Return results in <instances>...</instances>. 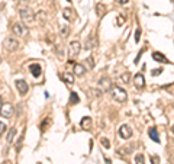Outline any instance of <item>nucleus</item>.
Instances as JSON below:
<instances>
[{"instance_id":"obj_6","label":"nucleus","mask_w":174,"mask_h":164,"mask_svg":"<svg viewBox=\"0 0 174 164\" xmlns=\"http://www.w3.org/2000/svg\"><path fill=\"white\" fill-rule=\"evenodd\" d=\"M0 115L3 116V118H10L12 115H13V106H12L10 103H4L0 106Z\"/></svg>"},{"instance_id":"obj_9","label":"nucleus","mask_w":174,"mask_h":164,"mask_svg":"<svg viewBox=\"0 0 174 164\" xmlns=\"http://www.w3.org/2000/svg\"><path fill=\"white\" fill-rule=\"evenodd\" d=\"M15 84H16V89H18V92H19L22 96H25L28 93V90H29V86H28V83L25 80H16Z\"/></svg>"},{"instance_id":"obj_18","label":"nucleus","mask_w":174,"mask_h":164,"mask_svg":"<svg viewBox=\"0 0 174 164\" xmlns=\"http://www.w3.org/2000/svg\"><path fill=\"white\" fill-rule=\"evenodd\" d=\"M63 18H64L65 20H71L73 19V9L65 8L64 10H63Z\"/></svg>"},{"instance_id":"obj_16","label":"nucleus","mask_w":174,"mask_h":164,"mask_svg":"<svg viewBox=\"0 0 174 164\" xmlns=\"http://www.w3.org/2000/svg\"><path fill=\"white\" fill-rule=\"evenodd\" d=\"M148 134H150V138H151L152 141L158 144V142H160V137H158V132H157V129H155V128H151V129L148 131Z\"/></svg>"},{"instance_id":"obj_27","label":"nucleus","mask_w":174,"mask_h":164,"mask_svg":"<svg viewBox=\"0 0 174 164\" xmlns=\"http://www.w3.org/2000/svg\"><path fill=\"white\" fill-rule=\"evenodd\" d=\"M100 144H102L105 148H110V142L107 138H102V139H100Z\"/></svg>"},{"instance_id":"obj_4","label":"nucleus","mask_w":174,"mask_h":164,"mask_svg":"<svg viewBox=\"0 0 174 164\" xmlns=\"http://www.w3.org/2000/svg\"><path fill=\"white\" fill-rule=\"evenodd\" d=\"M12 32L16 35V36H23V35L28 32V29L25 28L23 23H13V26H12Z\"/></svg>"},{"instance_id":"obj_14","label":"nucleus","mask_w":174,"mask_h":164,"mask_svg":"<svg viewBox=\"0 0 174 164\" xmlns=\"http://www.w3.org/2000/svg\"><path fill=\"white\" fill-rule=\"evenodd\" d=\"M152 58H154L155 61H158V63H168V60H167V57L164 55V54L161 52H152Z\"/></svg>"},{"instance_id":"obj_20","label":"nucleus","mask_w":174,"mask_h":164,"mask_svg":"<svg viewBox=\"0 0 174 164\" xmlns=\"http://www.w3.org/2000/svg\"><path fill=\"white\" fill-rule=\"evenodd\" d=\"M80 102V97L76 92H71L70 93V105H77Z\"/></svg>"},{"instance_id":"obj_11","label":"nucleus","mask_w":174,"mask_h":164,"mask_svg":"<svg viewBox=\"0 0 174 164\" xmlns=\"http://www.w3.org/2000/svg\"><path fill=\"white\" fill-rule=\"evenodd\" d=\"M84 73H86V67L81 64H74V67H73V74L77 77H81L84 76Z\"/></svg>"},{"instance_id":"obj_36","label":"nucleus","mask_w":174,"mask_h":164,"mask_svg":"<svg viewBox=\"0 0 174 164\" xmlns=\"http://www.w3.org/2000/svg\"><path fill=\"white\" fill-rule=\"evenodd\" d=\"M0 103H2V97H0Z\"/></svg>"},{"instance_id":"obj_8","label":"nucleus","mask_w":174,"mask_h":164,"mask_svg":"<svg viewBox=\"0 0 174 164\" xmlns=\"http://www.w3.org/2000/svg\"><path fill=\"white\" fill-rule=\"evenodd\" d=\"M117 132H119V137L123 138V139H128V138L132 137V129H131L128 125H121Z\"/></svg>"},{"instance_id":"obj_5","label":"nucleus","mask_w":174,"mask_h":164,"mask_svg":"<svg viewBox=\"0 0 174 164\" xmlns=\"http://www.w3.org/2000/svg\"><path fill=\"white\" fill-rule=\"evenodd\" d=\"M99 87H100V90L102 92H109V90H112V81H110V79H107V77H102L100 80H99Z\"/></svg>"},{"instance_id":"obj_32","label":"nucleus","mask_w":174,"mask_h":164,"mask_svg":"<svg viewBox=\"0 0 174 164\" xmlns=\"http://www.w3.org/2000/svg\"><path fill=\"white\" fill-rule=\"evenodd\" d=\"M115 2H116L117 4H126L129 2V0H115Z\"/></svg>"},{"instance_id":"obj_28","label":"nucleus","mask_w":174,"mask_h":164,"mask_svg":"<svg viewBox=\"0 0 174 164\" xmlns=\"http://www.w3.org/2000/svg\"><path fill=\"white\" fill-rule=\"evenodd\" d=\"M141 39V29L139 28H136V31H135V42H139Z\"/></svg>"},{"instance_id":"obj_17","label":"nucleus","mask_w":174,"mask_h":164,"mask_svg":"<svg viewBox=\"0 0 174 164\" xmlns=\"http://www.w3.org/2000/svg\"><path fill=\"white\" fill-rule=\"evenodd\" d=\"M61 79L65 81L67 84H73L74 83V76H73L71 73H64L63 76H61Z\"/></svg>"},{"instance_id":"obj_1","label":"nucleus","mask_w":174,"mask_h":164,"mask_svg":"<svg viewBox=\"0 0 174 164\" xmlns=\"http://www.w3.org/2000/svg\"><path fill=\"white\" fill-rule=\"evenodd\" d=\"M110 95H112V99L119 103L126 102V99H128V93H126V90H123L121 86H113L112 90H110Z\"/></svg>"},{"instance_id":"obj_10","label":"nucleus","mask_w":174,"mask_h":164,"mask_svg":"<svg viewBox=\"0 0 174 164\" xmlns=\"http://www.w3.org/2000/svg\"><path fill=\"white\" fill-rule=\"evenodd\" d=\"M133 84H135L136 89H144L145 87V77L142 76L141 73L135 74V76H133Z\"/></svg>"},{"instance_id":"obj_3","label":"nucleus","mask_w":174,"mask_h":164,"mask_svg":"<svg viewBox=\"0 0 174 164\" xmlns=\"http://www.w3.org/2000/svg\"><path fill=\"white\" fill-rule=\"evenodd\" d=\"M3 48L6 51H16L18 48H19V42H18V39L15 38H6L3 41Z\"/></svg>"},{"instance_id":"obj_23","label":"nucleus","mask_w":174,"mask_h":164,"mask_svg":"<svg viewBox=\"0 0 174 164\" xmlns=\"http://www.w3.org/2000/svg\"><path fill=\"white\" fill-rule=\"evenodd\" d=\"M132 151V145H128V147H122L119 148V154H129Z\"/></svg>"},{"instance_id":"obj_37","label":"nucleus","mask_w":174,"mask_h":164,"mask_svg":"<svg viewBox=\"0 0 174 164\" xmlns=\"http://www.w3.org/2000/svg\"><path fill=\"white\" fill-rule=\"evenodd\" d=\"M67 2H71V0H67Z\"/></svg>"},{"instance_id":"obj_7","label":"nucleus","mask_w":174,"mask_h":164,"mask_svg":"<svg viewBox=\"0 0 174 164\" xmlns=\"http://www.w3.org/2000/svg\"><path fill=\"white\" fill-rule=\"evenodd\" d=\"M80 50H81V45H80L79 41H71L70 42V57L74 58L80 54Z\"/></svg>"},{"instance_id":"obj_2","label":"nucleus","mask_w":174,"mask_h":164,"mask_svg":"<svg viewBox=\"0 0 174 164\" xmlns=\"http://www.w3.org/2000/svg\"><path fill=\"white\" fill-rule=\"evenodd\" d=\"M19 15H20V19H22L23 23H26V25H30V23L35 20V16L34 13L30 12V9L28 8H22L19 10Z\"/></svg>"},{"instance_id":"obj_29","label":"nucleus","mask_w":174,"mask_h":164,"mask_svg":"<svg viewBox=\"0 0 174 164\" xmlns=\"http://www.w3.org/2000/svg\"><path fill=\"white\" fill-rule=\"evenodd\" d=\"M87 63H89V68H93V67H95V60H93V57L87 58Z\"/></svg>"},{"instance_id":"obj_12","label":"nucleus","mask_w":174,"mask_h":164,"mask_svg":"<svg viewBox=\"0 0 174 164\" xmlns=\"http://www.w3.org/2000/svg\"><path fill=\"white\" fill-rule=\"evenodd\" d=\"M29 71L32 73L34 77H39L41 76V65L39 64H30L29 65Z\"/></svg>"},{"instance_id":"obj_31","label":"nucleus","mask_w":174,"mask_h":164,"mask_svg":"<svg viewBox=\"0 0 174 164\" xmlns=\"http://www.w3.org/2000/svg\"><path fill=\"white\" fill-rule=\"evenodd\" d=\"M161 71H163V68H155V70H152V71H151V74L155 77V76H160Z\"/></svg>"},{"instance_id":"obj_19","label":"nucleus","mask_w":174,"mask_h":164,"mask_svg":"<svg viewBox=\"0 0 174 164\" xmlns=\"http://www.w3.org/2000/svg\"><path fill=\"white\" fill-rule=\"evenodd\" d=\"M96 12H97V16L99 18H102L105 13H106V6L103 3H99L97 6H96Z\"/></svg>"},{"instance_id":"obj_25","label":"nucleus","mask_w":174,"mask_h":164,"mask_svg":"<svg viewBox=\"0 0 174 164\" xmlns=\"http://www.w3.org/2000/svg\"><path fill=\"white\" fill-rule=\"evenodd\" d=\"M129 79H131V74H129V73H123L121 76V81H123V83H129Z\"/></svg>"},{"instance_id":"obj_24","label":"nucleus","mask_w":174,"mask_h":164,"mask_svg":"<svg viewBox=\"0 0 174 164\" xmlns=\"http://www.w3.org/2000/svg\"><path fill=\"white\" fill-rule=\"evenodd\" d=\"M123 23H125V16L117 15V18H116V26H122Z\"/></svg>"},{"instance_id":"obj_34","label":"nucleus","mask_w":174,"mask_h":164,"mask_svg":"<svg viewBox=\"0 0 174 164\" xmlns=\"http://www.w3.org/2000/svg\"><path fill=\"white\" fill-rule=\"evenodd\" d=\"M171 131H173V134H174V125H173V129H171Z\"/></svg>"},{"instance_id":"obj_15","label":"nucleus","mask_w":174,"mask_h":164,"mask_svg":"<svg viewBox=\"0 0 174 164\" xmlns=\"http://www.w3.org/2000/svg\"><path fill=\"white\" fill-rule=\"evenodd\" d=\"M80 125H81V128H83V129H90V126H91V118H90V116H84V118L81 119Z\"/></svg>"},{"instance_id":"obj_35","label":"nucleus","mask_w":174,"mask_h":164,"mask_svg":"<svg viewBox=\"0 0 174 164\" xmlns=\"http://www.w3.org/2000/svg\"><path fill=\"white\" fill-rule=\"evenodd\" d=\"M0 64H2V57H0Z\"/></svg>"},{"instance_id":"obj_21","label":"nucleus","mask_w":174,"mask_h":164,"mask_svg":"<svg viewBox=\"0 0 174 164\" xmlns=\"http://www.w3.org/2000/svg\"><path fill=\"white\" fill-rule=\"evenodd\" d=\"M68 32H70V28H68V25H63V26L60 28V34H61V36H67Z\"/></svg>"},{"instance_id":"obj_26","label":"nucleus","mask_w":174,"mask_h":164,"mask_svg":"<svg viewBox=\"0 0 174 164\" xmlns=\"http://www.w3.org/2000/svg\"><path fill=\"white\" fill-rule=\"evenodd\" d=\"M135 164H145L144 163V156H142V154H136V157H135Z\"/></svg>"},{"instance_id":"obj_33","label":"nucleus","mask_w":174,"mask_h":164,"mask_svg":"<svg viewBox=\"0 0 174 164\" xmlns=\"http://www.w3.org/2000/svg\"><path fill=\"white\" fill-rule=\"evenodd\" d=\"M3 131H6V125L3 122H0V134L3 132Z\"/></svg>"},{"instance_id":"obj_13","label":"nucleus","mask_w":174,"mask_h":164,"mask_svg":"<svg viewBox=\"0 0 174 164\" xmlns=\"http://www.w3.org/2000/svg\"><path fill=\"white\" fill-rule=\"evenodd\" d=\"M96 45H97V41L95 39L93 35H90V36L86 39V50H93Z\"/></svg>"},{"instance_id":"obj_22","label":"nucleus","mask_w":174,"mask_h":164,"mask_svg":"<svg viewBox=\"0 0 174 164\" xmlns=\"http://www.w3.org/2000/svg\"><path fill=\"white\" fill-rule=\"evenodd\" d=\"M15 134H16L15 128H10V129H9V132H8V137H6V141L12 142V139H13V137H15Z\"/></svg>"},{"instance_id":"obj_30","label":"nucleus","mask_w":174,"mask_h":164,"mask_svg":"<svg viewBox=\"0 0 174 164\" xmlns=\"http://www.w3.org/2000/svg\"><path fill=\"white\" fill-rule=\"evenodd\" d=\"M151 163L152 164H160V157L158 156H151Z\"/></svg>"}]
</instances>
